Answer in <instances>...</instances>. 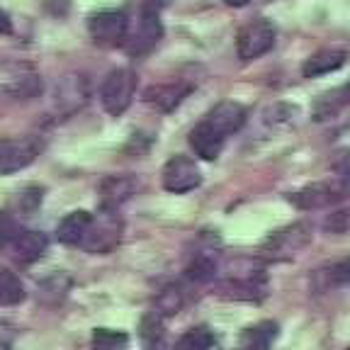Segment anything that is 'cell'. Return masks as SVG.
Returning a JSON list of instances; mask_svg holds the SVG:
<instances>
[{
    "label": "cell",
    "mask_w": 350,
    "mask_h": 350,
    "mask_svg": "<svg viewBox=\"0 0 350 350\" xmlns=\"http://www.w3.org/2000/svg\"><path fill=\"white\" fill-rule=\"evenodd\" d=\"M336 170L340 173V178L350 180V151H345L343 156H340V161L336 163Z\"/></svg>",
    "instance_id": "29"
},
{
    "label": "cell",
    "mask_w": 350,
    "mask_h": 350,
    "mask_svg": "<svg viewBox=\"0 0 350 350\" xmlns=\"http://www.w3.org/2000/svg\"><path fill=\"white\" fill-rule=\"evenodd\" d=\"M275 37H278V29L273 22L258 17V20L248 22L246 27H241L239 37H236V54L241 61L260 59L275 46Z\"/></svg>",
    "instance_id": "4"
},
{
    "label": "cell",
    "mask_w": 350,
    "mask_h": 350,
    "mask_svg": "<svg viewBox=\"0 0 350 350\" xmlns=\"http://www.w3.org/2000/svg\"><path fill=\"white\" fill-rule=\"evenodd\" d=\"M90 224H93V214L85 212V209L66 214L59 221V226H56V239L61 243H66V246H81V241L85 239Z\"/></svg>",
    "instance_id": "14"
},
{
    "label": "cell",
    "mask_w": 350,
    "mask_h": 350,
    "mask_svg": "<svg viewBox=\"0 0 350 350\" xmlns=\"http://www.w3.org/2000/svg\"><path fill=\"white\" fill-rule=\"evenodd\" d=\"M25 301V284L12 270L0 268V306H17Z\"/></svg>",
    "instance_id": "21"
},
{
    "label": "cell",
    "mask_w": 350,
    "mask_h": 350,
    "mask_svg": "<svg viewBox=\"0 0 350 350\" xmlns=\"http://www.w3.org/2000/svg\"><path fill=\"white\" fill-rule=\"evenodd\" d=\"M134 93H137V73L129 68H117L105 78L100 88V103L112 117H120L131 105Z\"/></svg>",
    "instance_id": "3"
},
{
    "label": "cell",
    "mask_w": 350,
    "mask_h": 350,
    "mask_svg": "<svg viewBox=\"0 0 350 350\" xmlns=\"http://www.w3.org/2000/svg\"><path fill=\"white\" fill-rule=\"evenodd\" d=\"M134 192H137V180L134 178L112 175V178H105L103 185H100V204L107 212H117V207H122Z\"/></svg>",
    "instance_id": "11"
},
{
    "label": "cell",
    "mask_w": 350,
    "mask_h": 350,
    "mask_svg": "<svg viewBox=\"0 0 350 350\" xmlns=\"http://www.w3.org/2000/svg\"><path fill=\"white\" fill-rule=\"evenodd\" d=\"M17 231H20V229H17V226H15V221H12L10 214L0 212V248L10 246Z\"/></svg>",
    "instance_id": "28"
},
{
    "label": "cell",
    "mask_w": 350,
    "mask_h": 350,
    "mask_svg": "<svg viewBox=\"0 0 350 350\" xmlns=\"http://www.w3.org/2000/svg\"><path fill=\"white\" fill-rule=\"evenodd\" d=\"M12 32V22L10 15L5 10H0V34H10Z\"/></svg>",
    "instance_id": "30"
},
{
    "label": "cell",
    "mask_w": 350,
    "mask_h": 350,
    "mask_svg": "<svg viewBox=\"0 0 350 350\" xmlns=\"http://www.w3.org/2000/svg\"><path fill=\"white\" fill-rule=\"evenodd\" d=\"M202 183L200 168L187 156H173L163 168V187L173 195H185Z\"/></svg>",
    "instance_id": "9"
},
{
    "label": "cell",
    "mask_w": 350,
    "mask_h": 350,
    "mask_svg": "<svg viewBox=\"0 0 350 350\" xmlns=\"http://www.w3.org/2000/svg\"><path fill=\"white\" fill-rule=\"evenodd\" d=\"M345 350H350V345H348V348H345Z\"/></svg>",
    "instance_id": "33"
},
{
    "label": "cell",
    "mask_w": 350,
    "mask_h": 350,
    "mask_svg": "<svg viewBox=\"0 0 350 350\" xmlns=\"http://www.w3.org/2000/svg\"><path fill=\"white\" fill-rule=\"evenodd\" d=\"M68 284H71V280L66 278L64 273H56V275H51L49 280H44L42 287H39V295H42L44 299H46V295H54V301H59V299H64L66 292H68Z\"/></svg>",
    "instance_id": "26"
},
{
    "label": "cell",
    "mask_w": 350,
    "mask_h": 350,
    "mask_svg": "<svg viewBox=\"0 0 350 350\" xmlns=\"http://www.w3.org/2000/svg\"><path fill=\"white\" fill-rule=\"evenodd\" d=\"M12 251H15V258L20 262H34L44 256L46 246H49V241L42 231H29V229H20L12 239Z\"/></svg>",
    "instance_id": "15"
},
{
    "label": "cell",
    "mask_w": 350,
    "mask_h": 350,
    "mask_svg": "<svg viewBox=\"0 0 350 350\" xmlns=\"http://www.w3.org/2000/svg\"><path fill=\"white\" fill-rule=\"evenodd\" d=\"M226 5H231V8H243V5H248L251 0H224Z\"/></svg>",
    "instance_id": "31"
},
{
    "label": "cell",
    "mask_w": 350,
    "mask_h": 350,
    "mask_svg": "<svg viewBox=\"0 0 350 350\" xmlns=\"http://www.w3.org/2000/svg\"><path fill=\"white\" fill-rule=\"evenodd\" d=\"M190 93V88L180 85V83H168V85H151L146 90V103L153 105V107H159L161 112H170L175 109L178 105L183 103V98Z\"/></svg>",
    "instance_id": "17"
},
{
    "label": "cell",
    "mask_w": 350,
    "mask_h": 350,
    "mask_svg": "<svg viewBox=\"0 0 350 350\" xmlns=\"http://www.w3.org/2000/svg\"><path fill=\"white\" fill-rule=\"evenodd\" d=\"M88 32H90L93 42L100 44V46H117V44H124L126 32H129L126 12H122V10L95 12V15H90V20H88Z\"/></svg>",
    "instance_id": "5"
},
{
    "label": "cell",
    "mask_w": 350,
    "mask_h": 350,
    "mask_svg": "<svg viewBox=\"0 0 350 350\" xmlns=\"http://www.w3.org/2000/svg\"><path fill=\"white\" fill-rule=\"evenodd\" d=\"M348 195H350V183L345 178H334V180L312 183V185L292 192L290 202L297 209H301V212H314V209L331 207V204L345 200Z\"/></svg>",
    "instance_id": "2"
},
{
    "label": "cell",
    "mask_w": 350,
    "mask_h": 350,
    "mask_svg": "<svg viewBox=\"0 0 350 350\" xmlns=\"http://www.w3.org/2000/svg\"><path fill=\"white\" fill-rule=\"evenodd\" d=\"M39 156L37 139H5L0 142V175H12L17 170H25Z\"/></svg>",
    "instance_id": "8"
},
{
    "label": "cell",
    "mask_w": 350,
    "mask_h": 350,
    "mask_svg": "<svg viewBox=\"0 0 350 350\" xmlns=\"http://www.w3.org/2000/svg\"><path fill=\"white\" fill-rule=\"evenodd\" d=\"M312 284L317 292H328V290H338L350 284V258H340V260L326 262L314 273Z\"/></svg>",
    "instance_id": "13"
},
{
    "label": "cell",
    "mask_w": 350,
    "mask_h": 350,
    "mask_svg": "<svg viewBox=\"0 0 350 350\" xmlns=\"http://www.w3.org/2000/svg\"><path fill=\"white\" fill-rule=\"evenodd\" d=\"M224 142H226V137H221V134H219L217 129H212L204 120L190 131V146L202 161L217 159L219 153H221V148H224Z\"/></svg>",
    "instance_id": "12"
},
{
    "label": "cell",
    "mask_w": 350,
    "mask_h": 350,
    "mask_svg": "<svg viewBox=\"0 0 350 350\" xmlns=\"http://www.w3.org/2000/svg\"><path fill=\"white\" fill-rule=\"evenodd\" d=\"M323 229H326L328 234H345V231L350 229V212L348 209L334 212L326 221H323Z\"/></svg>",
    "instance_id": "27"
},
{
    "label": "cell",
    "mask_w": 350,
    "mask_h": 350,
    "mask_svg": "<svg viewBox=\"0 0 350 350\" xmlns=\"http://www.w3.org/2000/svg\"><path fill=\"white\" fill-rule=\"evenodd\" d=\"M350 103V85L336 88L331 93H323L314 105V120H331L334 115H338L340 109Z\"/></svg>",
    "instance_id": "19"
},
{
    "label": "cell",
    "mask_w": 350,
    "mask_h": 350,
    "mask_svg": "<svg viewBox=\"0 0 350 350\" xmlns=\"http://www.w3.org/2000/svg\"><path fill=\"white\" fill-rule=\"evenodd\" d=\"M129 336L124 331H112V328H98L93 334V350H126Z\"/></svg>",
    "instance_id": "25"
},
{
    "label": "cell",
    "mask_w": 350,
    "mask_h": 350,
    "mask_svg": "<svg viewBox=\"0 0 350 350\" xmlns=\"http://www.w3.org/2000/svg\"><path fill=\"white\" fill-rule=\"evenodd\" d=\"M183 304H185V292H183V287L170 284V287H165V290L156 297V314H161V317H173V314L180 312Z\"/></svg>",
    "instance_id": "23"
},
{
    "label": "cell",
    "mask_w": 350,
    "mask_h": 350,
    "mask_svg": "<svg viewBox=\"0 0 350 350\" xmlns=\"http://www.w3.org/2000/svg\"><path fill=\"white\" fill-rule=\"evenodd\" d=\"M312 241V229L304 221H295V224L278 229L262 241L260 258L265 260H290L295 258L301 248Z\"/></svg>",
    "instance_id": "1"
},
{
    "label": "cell",
    "mask_w": 350,
    "mask_h": 350,
    "mask_svg": "<svg viewBox=\"0 0 350 350\" xmlns=\"http://www.w3.org/2000/svg\"><path fill=\"white\" fill-rule=\"evenodd\" d=\"M161 37H163V25H161V20H159V12L146 5L142 10V15H139L134 32L126 34L124 49L129 51L131 56L146 54V51H151L153 46L159 44Z\"/></svg>",
    "instance_id": "7"
},
{
    "label": "cell",
    "mask_w": 350,
    "mask_h": 350,
    "mask_svg": "<svg viewBox=\"0 0 350 350\" xmlns=\"http://www.w3.org/2000/svg\"><path fill=\"white\" fill-rule=\"evenodd\" d=\"M163 338H165V331H163V317L156 312L146 314L142 319V326H139V340H142V348L144 350H161L163 348Z\"/></svg>",
    "instance_id": "20"
},
{
    "label": "cell",
    "mask_w": 350,
    "mask_h": 350,
    "mask_svg": "<svg viewBox=\"0 0 350 350\" xmlns=\"http://www.w3.org/2000/svg\"><path fill=\"white\" fill-rule=\"evenodd\" d=\"M120 236H122L120 217L115 212L103 209V214H98V219L93 217V224L88 229L85 239L81 241V248H85L88 253H109L120 243Z\"/></svg>",
    "instance_id": "6"
},
{
    "label": "cell",
    "mask_w": 350,
    "mask_h": 350,
    "mask_svg": "<svg viewBox=\"0 0 350 350\" xmlns=\"http://www.w3.org/2000/svg\"><path fill=\"white\" fill-rule=\"evenodd\" d=\"M204 122H207L212 129H217L221 137H229V134H236L241 126L246 124V109H243V105L224 100V103H219L217 107L204 117Z\"/></svg>",
    "instance_id": "10"
},
{
    "label": "cell",
    "mask_w": 350,
    "mask_h": 350,
    "mask_svg": "<svg viewBox=\"0 0 350 350\" xmlns=\"http://www.w3.org/2000/svg\"><path fill=\"white\" fill-rule=\"evenodd\" d=\"M214 345V336L207 326H197L190 328L178 338L175 350H209Z\"/></svg>",
    "instance_id": "24"
},
{
    "label": "cell",
    "mask_w": 350,
    "mask_h": 350,
    "mask_svg": "<svg viewBox=\"0 0 350 350\" xmlns=\"http://www.w3.org/2000/svg\"><path fill=\"white\" fill-rule=\"evenodd\" d=\"M275 338H278V323L260 321L241 334L236 350H268Z\"/></svg>",
    "instance_id": "18"
},
{
    "label": "cell",
    "mask_w": 350,
    "mask_h": 350,
    "mask_svg": "<svg viewBox=\"0 0 350 350\" xmlns=\"http://www.w3.org/2000/svg\"><path fill=\"white\" fill-rule=\"evenodd\" d=\"M345 59H348V54H345L343 49H321L304 61L301 76L317 78V76H326V73H331V71H338L340 66L345 64Z\"/></svg>",
    "instance_id": "16"
},
{
    "label": "cell",
    "mask_w": 350,
    "mask_h": 350,
    "mask_svg": "<svg viewBox=\"0 0 350 350\" xmlns=\"http://www.w3.org/2000/svg\"><path fill=\"white\" fill-rule=\"evenodd\" d=\"M0 350H8V348H5V345H3V343H0Z\"/></svg>",
    "instance_id": "32"
},
{
    "label": "cell",
    "mask_w": 350,
    "mask_h": 350,
    "mask_svg": "<svg viewBox=\"0 0 350 350\" xmlns=\"http://www.w3.org/2000/svg\"><path fill=\"white\" fill-rule=\"evenodd\" d=\"M185 275L195 282H209L217 275V256H212V251L197 253L190 260V265L185 268Z\"/></svg>",
    "instance_id": "22"
}]
</instances>
